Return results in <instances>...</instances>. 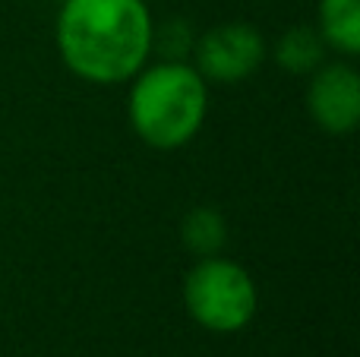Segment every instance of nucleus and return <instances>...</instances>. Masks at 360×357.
Here are the masks:
<instances>
[{
    "instance_id": "nucleus-8",
    "label": "nucleus",
    "mask_w": 360,
    "mask_h": 357,
    "mask_svg": "<svg viewBox=\"0 0 360 357\" xmlns=\"http://www.w3.org/2000/svg\"><path fill=\"white\" fill-rule=\"evenodd\" d=\"M180 240L196 259L215 257L221 253V247L228 244V221L218 209L212 206H196L184 215L180 221Z\"/></svg>"
},
{
    "instance_id": "nucleus-7",
    "label": "nucleus",
    "mask_w": 360,
    "mask_h": 357,
    "mask_svg": "<svg viewBox=\"0 0 360 357\" xmlns=\"http://www.w3.org/2000/svg\"><path fill=\"white\" fill-rule=\"evenodd\" d=\"M326 51L329 48H326L323 35H319L316 29H310V25H294V29H288L285 35L275 41L272 57L281 70H288V73L310 76L313 70L326 60Z\"/></svg>"
},
{
    "instance_id": "nucleus-5",
    "label": "nucleus",
    "mask_w": 360,
    "mask_h": 357,
    "mask_svg": "<svg viewBox=\"0 0 360 357\" xmlns=\"http://www.w3.org/2000/svg\"><path fill=\"white\" fill-rule=\"evenodd\" d=\"M307 111L319 130L348 136L360 124V76L351 63H319L307 86Z\"/></svg>"
},
{
    "instance_id": "nucleus-6",
    "label": "nucleus",
    "mask_w": 360,
    "mask_h": 357,
    "mask_svg": "<svg viewBox=\"0 0 360 357\" xmlns=\"http://www.w3.org/2000/svg\"><path fill=\"white\" fill-rule=\"evenodd\" d=\"M316 32L323 35L326 48L354 57L360 51V0H319Z\"/></svg>"
},
{
    "instance_id": "nucleus-3",
    "label": "nucleus",
    "mask_w": 360,
    "mask_h": 357,
    "mask_svg": "<svg viewBox=\"0 0 360 357\" xmlns=\"http://www.w3.org/2000/svg\"><path fill=\"white\" fill-rule=\"evenodd\" d=\"M184 307L202 329L218 335L240 332L259 310L256 282L240 263L221 253L193 263L184 278Z\"/></svg>"
},
{
    "instance_id": "nucleus-1",
    "label": "nucleus",
    "mask_w": 360,
    "mask_h": 357,
    "mask_svg": "<svg viewBox=\"0 0 360 357\" xmlns=\"http://www.w3.org/2000/svg\"><path fill=\"white\" fill-rule=\"evenodd\" d=\"M152 32L143 0H63L57 13L63 63L92 86L130 82L152 54Z\"/></svg>"
},
{
    "instance_id": "nucleus-4",
    "label": "nucleus",
    "mask_w": 360,
    "mask_h": 357,
    "mask_svg": "<svg viewBox=\"0 0 360 357\" xmlns=\"http://www.w3.org/2000/svg\"><path fill=\"white\" fill-rule=\"evenodd\" d=\"M193 67L205 82L234 86L243 82L266 60V38L250 22H221L193 41Z\"/></svg>"
},
{
    "instance_id": "nucleus-9",
    "label": "nucleus",
    "mask_w": 360,
    "mask_h": 357,
    "mask_svg": "<svg viewBox=\"0 0 360 357\" xmlns=\"http://www.w3.org/2000/svg\"><path fill=\"white\" fill-rule=\"evenodd\" d=\"M193 41L196 38L190 35L186 22H168L152 32V51H162V60H184V54L193 51Z\"/></svg>"
},
{
    "instance_id": "nucleus-2",
    "label": "nucleus",
    "mask_w": 360,
    "mask_h": 357,
    "mask_svg": "<svg viewBox=\"0 0 360 357\" xmlns=\"http://www.w3.org/2000/svg\"><path fill=\"white\" fill-rule=\"evenodd\" d=\"M130 126L152 149H180L205 124L209 82L186 60H158L133 76L127 98Z\"/></svg>"
}]
</instances>
